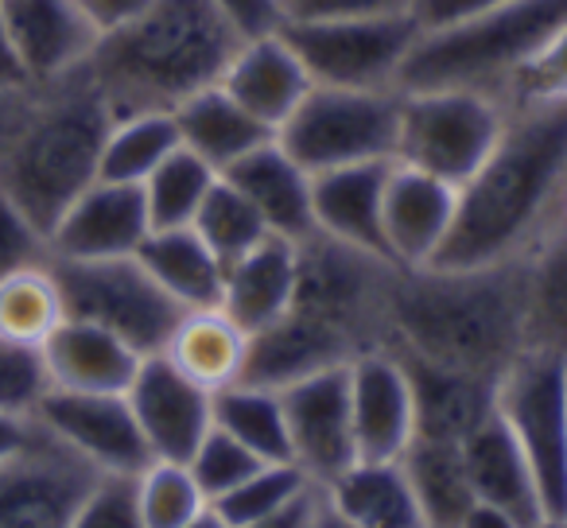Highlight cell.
I'll return each instance as SVG.
<instances>
[{"label":"cell","mask_w":567,"mask_h":528,"mask_svg":"<svg viewBox=\"0 0 567 528\" xmlns=\"http://www.w3.org/2000/svg\"><path fill=\"white\" fill-rule=\"evenodd\" d=\"M567 195V102L513 110L494 152L458 187L455 226L432 265L478 269L525 260Z\"/></svg>","instance_id":"obj_1"},{"label":"cell","mask_w":567,"mask_h":528,"mask_svg":"<svg viewBox=\"0 0 567 528\" xmlns=\"http://www.w3.org/2000/svg\"><path fill=\"white\" fill-rule=\"evenodd\" d=\"M385 346L427 365L502 381L528 350L525 260L478 269H396Z\"/></svg>","instance_id":"obj_2"},{"label":"cell","mask_w":567,"mask_h":528,"mask_svg":"<svg viewBox=\"0 0 567 528\" xmlns=\"http://www.w3.org/2000/svg\"><path fill=\"white\" fill-rule=\"evenodd\" d=\"M113 110L86 66L0 94V195L43 234L97 179Z\"/></svg>","instance_id":"obj_3"},{"label":"cell","mask_w":567,"mask_h":528,"mask_svg":"<svg viewBox=\"0 0 567 528\" xmlns=\"http://www.w3.org/2000/svg\"><path fill=\"white\" fill-rule=\"evenodd\" d=\"M245 28L221 0H152L136 20L97 40L86 74L113 117L172 113L226 74Z\"/></svg>","instance_id":"obj_4"},{"label":"cell","mask_w":567,"mask_h":528,"mask_svg":"<svg viewBox=\"0 0 567 528\" xmlns=\"http://www.w3.org/2000/svg\"><path fill=\"white\" fill-rule=\"evenodd\" d=\"M567 20V0H509L443 28H424L401 90H478L502 97L509 79Z\"/></svg>","instance_id":"obj_5"},{"label":"cell","mask_w":567,"mask_h":528,"mask_svg":"<svg viewBox=\"0 0 567 528\" xmlns=\"http://www.w3.org/2000/svg\"><path fill=\"white\" fill-rule=\"evenodd\" d=\"M393 280V260L311 234L296 241V292L288 311L327 331L350 358H362L389 342Z\"/></svg>","instance_id":"obj_6"},{"label":"cell","mask_w":567,"mask_h":528,"mask_svg":"<svg viewBox=\"0 0 567 528\" xmlns=\"http://www.w3.org/2000/svg\"><path fill=\"white\" fill-rule=\"evenodd\" d=\"M401 125V90L311 86L300 110L276 128V141L303 172L350 164H389Z\"/></svg>","instance_id":"obj_7"},{"label":"cell","mask_w":567,"mask_h":528,"mask_svg":"<svg viewBox=\"0 0 567 528\" xmlns=\"http://www.w3.org/2000/svg\"><path fill=\"white\" fill-rule=\"evenodd\" d=\"M505 117V105L478 90H401L393 159L463 187L494 152Z\"/></svg>","instance_id":"obj_8"},{"label":"cell","mask_w":567,"mask_h":528,"mask_svg":"<svg viewBox=\"0 0 567 528\" xmlns=\"http://www.w3.org/2000/svg\"><path fill=\"white\" fill-rule=\"evenodd\" d=\"M494 412L533 470L544 517H567V358L525 350L497 381Z\"/></svg>","instance_id":"obj_9"},{"label":"cell","mask_w":567,"mask_h":528,"mask_svg":"<svg viewBox=\"0 0 567 528\" xmlns=\"http://www.w3.org/2000/svg\"><path fill=\"white\" fill-rule=\"evenodd\" d=\"M51 272L63 292L71 319H86L125 339L136 354H164L167 339L179 327L183 308L152 280L141 257L110 260H55Z\"/></svg>","instance_id":"obj_10"},{"label":"cell","mask_w":567,"mask_h":528,"mask_svg":"<svg viewBox=\"0 0 567 528\" xmlns=\"http://www.w3.org/2000/svg\"><path fill=\"white\" fill-rule=\"evenodd\" d=\"M316 86L401 90V71L424 24L416 12L365 20H280Z\"/></svg>","instance_id":"obj_11"},{"label":"cell","mask_w":567,"mask_h":528,"mask_svg":"<svg viewBox=\"0 0 567 528\" xmlns=\"http://www.w3.org/2000/svg\"><path fill=\"white\" fill-rule=\"evenodd\" d=\"M102 474L35 420V432L0 463V528H71Z\"/></svg>","instance_id":"obj_12"},{"label":"cell","mask_w":567,"mask_h":528,"mask_svg":"<svg viewBox=\"0 0 567 528\" xmlns=\"http://www.w3.org/2000/svg\"><path fill=\"white\" fill-rule=\"evenodd\" d=\"M288 447L292 463L311 486H331L342 470L358 463L354 420H350V377L347 365L319 370L280 389Z\"/></svg>","instance_id":"obj_13"},{"label":"cell","mask_w":567,"mask_h":528,"mask_svg":"<svg viewBox=\"0 0 567 528\" xmlns=\"http://www.w3.org/2000/svg\"><path fill=\"white\" fill-rule=\"evenodd\" d=\"M35 420L59 443L82 455L97 474L136 478L152 463V451L141 435L125 393H63L51 389L35 408Z\"/></svg>","instance_id":"obj_14"},{"label":"cell","mask_w":567,"mask_h":528,"mask_svg":"<svg viewBox=\"0 0 567 528\" xmlns=\"http://www.w3.org/2000/svg\"><path fill=\"white\" fill-rule=\"evenodd\" d=\"M125 396L152 458L187 463L203 435L214 427V393L195 385L164 354L144 358Z\"/></svg>","instance_id":"obj_15"},{"label":"cell","mask_w":567,"mask_h":528,"mask_svg":"<svg viewBox=\"0 0 567 528\" xmlns=\"http://www.w3.org/2000/svg\"><path fill=\"white\" fill-rule=\"evenodd\" d=\"M354 447L365 463H401L416 439V401L404 362L389 346L347 365Z\"/></svg>","instance_id":"obj_16"},{"label":"cell","mask_w":567,"mask_h":528,"mask_svg":"<svg viewBox=\"0 0 567 528\" xmlns=\"http://www.w3.org/2000/svg\"><path fill=\"white\" fill-rule=\"evenodd\" d=\"M148 234L144 190L133 183L94 179L51 226L48 241L55 260H110L136 257Z\"/></svg>","instance_id":"obj_17"},{"label":"cell","mask_w":567,"mask_h":528,"mask_svg":"<svg viewBox=\"0 0 567 528\" xmlns=\"http://www.w3.org/2000/svg\"><path fill=\"white\" fill-rule=\"evenodd\" d=\"M455 206L458 187L396 159L389 164L385 195H381V234L396 269H424L440 257L455 226Z\"/></svg>","instance_id":"obj_18"},{"label":"cell","mask_w":567,"mask_h":528,"mask_svg":"<svg viewBox=\"0 0 567 528\" xmlns=\"http://www.w3.org/2000/svg\"><path fill=\"white\" fill-rule=\"evenodd\" d=\"M221 86L245 113H252L260 125L276 133L300 110L316 82L303 66L300 51L288 43V35L280 28H268V32H252L237 43L234 59L221 74Z\"/></svg>","instance_id":"obj_19"},{"label":"cell","mask_w":567,"mask_h":528,"mask_svg":"<svg viewBox=\"0 0 567 528\" xmlns=\"http://www.w3.org/2000/svg\"><path fill=\"white\" fill-rule=\"evenodd\" d=\"M0 12L32 82L82 71L102 40L79 0H0Z\"/></svg>","instance_id":"obj_20"},{"label":"cell","mask_w":567,"mask_h":528,"mask_svg":"<svg viewBox=\"0 0 567 528\" xmlns=\"http://www.w3.org/2000/svg\"><path fill=\"white\" fill-rule=\"evenodd\" d=\"M40 350L51 389L63 393H128L144 362V354H136L125 339L71 315L51 331Z\"/></svg>","instance_id":"obj_21"},{"label":"cell","mask_w":567,"mask_h":528,"mask_svg":"<svg viewBox=\"0 0 567 528\" xmlns=\"http://www.w3.org/2000/svg\"><path fill=\"white\" fill-rule=\"evenodd\" d=\"M221 179L234 183L249 206L260 214L265 229L272 237H288V241H303L316 234V218H311V172H303L280 141H265L237 159Z\"/></svg>","instance_id":"obj_22"},{"label":"cell","mask_w":567,"mask_h":528,"mask_svg":"<svg viewBox=\"0 0 567 528\" xmlns=\"http://www.w3.org/2000/svg\"><path fill=\"white\" fill-rule=\"evenodd\" d=\"M389 164H350L311 175L316 234L389 260L385 234H381V195H385Z\"/></svg>","instance_id":"obj_23"},{"label":"cell","mask_w":567,"mask_h":528,"mask_svg":"<svg viewBox=\"0 0 567 528\" xmlns=\"http://www.w3.org/2000/svg\"><path fill=\"white\" fill-rule=\"evenodd\" d=\"M292 292H296V241L268 234L260 245H252L249 252H241V257L226 265V284H221L218 308L245 334H257L292 308Z\"/></svg>","instance_id":"obj_24"},{"label":"cell","mask_w":567,"mask_h":528,"mask_svg":"<svg viewBox=\"0 0 567 528\" xmlns=\"http://www.w3.org/2000/svg\"><path fill=\"white\" fill-rule=\"evenodd\" d=\"M458 447H463V463H466V478H471V489H474V501L513 513L520 525H536V520L544 517L540 489H536L533 470H528L520 447L513 443L509 427L497 420V412L486 424L474 427Z\"/></svg>","instance_id":"obj_25"},{"label":"cell","mask_w":567,"mask_h":528,"mask_svg":"<svg viewBox=\"0 0 567 528\" xmlns=\"http://www.w3.org/2000/svg\"><path fill=\"white\" fill-rule=\"evenodd\" d=\"M409 370L412 401H416V439L463 443L478 424L494 416L497 381L471 377V373L427 365L416 358L396 354Z\"/></svg>","instance_id":"obj_26"},{"label":"cell","mask_w":567,"mask_h":528,"mask_svg":"<svg viewBox=\"0 0 567 528\" xmlns=\"http://www.w3.org/2000/svg\"><path fill=\"white\" fill-rule=\"evenodd\" d=\"M175 128H179V144L195 152L203 164L214 172H229L241 156H249L257 144L272 141V128L260 125L252 113H245L234 97L226 94L221 82L190 94L183 105H175Z\"/></svg>","instance_id":"obj_27"},{"label":"cell","mask_w":567,"mask_h":528,"mask_svg":"<svg viewBox=\"0 0 567 528\" xmlns=\"http://www.w3.org/2000/svg\"><path fill=\"white\" fill-rule=\"evenodd\" d=\"M319 494H323L327 509H334L354 528H427L424 509H420L401 463L358 458Z\"/></svg>","instance_id":"obj_28"},{"label":"cell","mask_w":567,"mask_h":528,"mask_svg":"<svg viewBox=\"0 0 567 528\" xmlns=\"http://www.w3.org/2000/svg\"><path fill=\"white\" fill-rule=\"evenodd\" d=\"M141 265L152 272L159 288L179 303L183 311H203L221 303L226 265L210 252V245L190 226L183 229H152L136 249Z\"/></svg>","instance_id":"obj_29"},{"label":"cell","mask_w":567,"mask_h":528,"mask_svg":"<svg viewBox=\"0 0 567 528\" xmlns=\"http://www.w3.org/2000/svg\"><path fill=\"white\" fill-rule=\"evenodd\" d=\"M245 350H249V334L221 308H203L183 311L179 327L164 346V358L179 373H187L195 385L218 393V389L241 381Z\"/></svg>","instance_id":"obj_30"},{"label":"cell","mask_w":567,"mask_h":528,"mask_svg":"<svg viewBox=\"0 0 567 528\" xmlns=\"http://www.w3.org/2000/svg\"><path fill=\"white\" fill-rule=\"evenodd\" d=\"M528 350L567 358V221H556L525 257Z\"/></svg>","instance_id":"obj_31"},{"label":"cell","mask_w":567,"mask_h":528,"mask_svg":"<svg viewBox=\"0 0 567 528\" xmlns=\"http://www.w3.org/2000/svg\"><path fill=\"white\" fill-rule=\"evenodd\" d=\"M401 466L409 474V486L416 494L420 509H424L427 528H458V520L474 505L463 447L443 439H412Z\"/></svg>","instance_id":"obj_32"},{"label":"cell","mask_w":567,"mask_h":528,"mask_svg":"<svg viewBox=\"0 0 567 528\" xmlns=\"http://www.w3.org/2000/svg\"><path fill=\"white\" fill-rule=\"evenodd\" d=\"M214 427L234 435L241 447H249L265 463H292L280 389L249 385V381L218 389L214 393Z\"/></svg>","instance_id":"obj_33"},{"label":"cell","mask_w":567,"mask_h":528,"mask_svg":"<svg viewBox=\"0 0 567 528\" xmlns=\"http://www.w3.org/2000/svg\"><path fill=\"white\" fill-rule=\"evenodd\" d=\"M179 148V128H175V113L164 110H144L113 117L110 133L102 144V164H97V179L110 183H133L141 187L172 152Z\"/></svg>","instance_id":"obj_34"},{"label":"cell","mask_w":567,"mask_h":528,"mask_svg":"<svg viewBox=\"0 0 567 528\" xmlns=\"http://www.w3.org/2000/svg\"><path fill=\"white\" fill-rule=\"evenodd\" d=\"M63 319V292L51 265H35L0 280V339L4 342L43 346Z\"/></svg>","instance_id":"obj_35"},{"label":"cell","mask_w":567,"mask_h":528,"mask_svg":"<svg viewBox=\"0 0 567 528\" xmlns=\"http://www.w3.org/2000/svg\"><path fill=\"white\" fill-rule=\"evenodd\" d=\"M218 183V172L210 164L179 148L141 183L144 190V206H148V221L152 229H183L195 221L203 198L210 195V187Z\"/></svg>","instance_id":"obj_36"},{"label":"cell","mask_w":567,"mask_h":528,"mask_svg":"<svg viewBox=\"0 0 567 528\" xmlns=\"http://www.w3.org/2000/svg\"><path fill=\"white\" fill-rule=\"evenodd\" d=\"M190 229L210 245V252L221 265L237 260L241 252H249L252 245H260L268 237L265 221H260V214L249 206V198H245L234 183L221 179V175L210 187V195L203 198Z\"/></svg>","instance_id":"obj_37"},{"label":"cell","mask_w":567,"mask_h":528,"mask_svg":"<svg viewBox=\"0 0 567 528\" xmlns=\"http://www.w3.org/2000/svg\"><path fill=\"white\" fill-rule=\"evenodd\" d=\"M308 478L296 463H265L257 474L241 482L234 494H226L221 501H214L210 509L226 520L229 528H245V525H257V520H268L276 513H284L288 505H296L303 494H311Z\"/></svg>","instance_id":"obj_38"},{"label":"cell","mask_w":567,"mask_h":528,"mask_svg":"<svg viewBox=\"0 0 567 528\" xmlns=\"http://www.w3.org/2000/svg\"><path fill=\"white\" fill-rule=\"evenodd\" d=\"M136 505H141L144 528H183L206 509V497L198 494L187 463L152 458L136 474Z\"/></svg>","instance_id":"obj_39"},{"label":"cell","mask_w":567,"mask_h":528,"mask_svg":"<svg viewBox=\"0 0 567 528\" xmlns=\"http://www.w3.org/2000/svg\"><path fill=\"white\" fill-rule=\"evenodd\" d=\"M497 102L505 105V113L567 102V20L548 35V43L513 74L509 86L502 90Z\"/></svg>","instance_id":"obj_40"},{"label":"cell","mask_w":567,"mask_h":528,"mask_svg":"<svg viewBox=\"0 0 567 528\" xmlns=\"http://www.w3.org/2000/svg\"><path fill=\"white\" fill-rule=\"evenodd\" d=\"M260 466H265V458H257L249 447H241L234 435L218 432V427H210V432L203 435V443L195 447V455L187 458V470H190V478H195L198 494L206 497V505L234 494V489L241 486L249 474H257Z\"/></svg>","instance_id":"obj_41"},{"label":"cell","mask_w":567,"mask_h":528,"mask_svg":"<svg viewBox=\"0 0 567 528\" xmlns=\"http://www.w3.org/2000/svg\"><path fill=\"white\" fill-rule=\"evenodd\" d=\"M51 393L48 362L40 346L0 339V412L12 416H35L43 396Z\"/></svg>","instance_id":"obj_42"},{"label":"cell","mask_w":567,"mask_h":528,"mask_svg":"<svg viewBox=\"0 0 567 528\" xmlns=\"http://www.w3.org/2000/svg\"><path fill=\"white\" fill-rule=\"evenodd\" d=\"M35 265H51L48 234L12 198L0 195V280Z\"/></svg>","instance_id":"obj_43"},{"label":"cell","mask_w":567,"mask_h":528,"mask_svg":"<svg viewBox=\"0 0 567 528\" xmlns=\"http://www.w3.org/2000/svg\"><path fill=\"white\" fill-rule=\"evenodd\" d=\"M71 528H144L141 505H136V478L102 474Z\"/></svg>","instance_id":"obj_44"},{"label":"cell","mask_w":567,"mask_h":528,"mask_svg":"<svg viewBox=\"0 0 567 528\" xmlns=\"http://www.w3.org/2000/svg\"><path fill=\"white\" fill-rule=\"evenodd\" d=\"M280 20H365L416 12V0H276Z\"/></svg>","instance_id":"obj_45"},{"label":"cell","mask_w":567,"mask_h":528,"mask_svg":"<svg viewBox=\"0 0 567 528\" xmlns=\"http://www.w3.org/2000/svg\"><path fill=\"white\" fill-rule=\"evenodd\" d=\"M497 4H509V0H416V20L424 28H443L474 17V12L497 9Z\"/></svg>","instance_id":"obj_46"},{"label":"cell","mask_w":567,"mask_h":528,"mask_svg":"<svg viewBox=\"0 0 567 528\" xmlns=\"http://www.w3.org/2000/svg\"><path fill=\"white\" fill-rule=\"evenodd\" d=\"M79 4L90 17V24L97 28V35H105V32H117V28H125L128 20L141 17L152 0H79Z\"/></svg>","instance_id":"obj_47"},{"label":"cell","mask_w":567,"mask_h":528,"mask_svg":"<svg viewBox=\"0 0 567 528\" xmlns=\"http://www.w3.org/2000/svg\"><path fill=\"white\" fill-rule=\"evenodd\" d=\"M221 4H226L229 17L245 28V35L280 28V4H276V0H221Z\"/></svg>","instance_id":"obj_48"},{"label":"cell","mask_w":567,"mask_h":528,"mask_svg":"<svg viewBox=\"0 0 567 528\" xmlns=\"http://www.w3.org/2000/svg\"><path fill=\"white\" fill-rule=\"evenodd\" d=\"M316 505H319V489H311V494H303L300 501L288 505L284 513H276V517H268V520H257V525H245V528H311Z\"/></svg>","instance_id":"obj_49"},{"label":"cell","mask_w":567,"mask_h":528,"mask_svg":"<svg viewBox=\"0 0 567 528\" xmlns=\"http://www.w3.org/2000/svg\"><path fill=\"white\" fill-rule=\"evenodd\" d=\"M35 432V416H12V412H0V463L12 458Z\"/></svg>","instance_id":"obj_50"},{"label":"cell","mask_w":567,"mask_h":528,"mask_svg":"<svg viewBox=\"0 0 567 528\" xmlns=\"http://www.w3.org/2000/svg\"><path fill=\"white\" fill-rule=\"evenodd\" d=\"M24 82H28L24 63H20L17 48H12L9 24H4V12H0V94H4V90L24 86Z\"/></svg>","instance_id":"obj_51"},{"label":"cell","mask_w":567,"mask_h":528,"mask_svg":"<svg viewBox=\"0 0 567 528\" xmlns=\"http://www.w3.org/2000/svg\"><path fill=\"white\" fill-rule=\"evenodd\" d=\"M458 528H533V525H520L513 513L505 509H494V505H482L474 501L471 513H466L463 520H458Z\"/></svg>","instance_id":"obj_52"},{"label":"cell","mask_w":567,"mask_h":528,"mask_svg":"<svg viewBox=\"0 0 567 528\" xmlns=\"http://www.w3.org/2000/svg\"><path fill=\"white\" fill-rule=\"evenodd\" d=\"M311 528H354V525H347V520H342L339 513H334V509H327L323 494H319V505H316V520H311Z\"/></svg>","instance_id":"obj_53"},{"label":"cell","mask_w":567,"mask_h":528,"mask_svg":"<svg viewBox=\"0 0 567 528\" xmlns=\"http://www.w3.org/2000/svg\"><path fill=\"white\" fill-rule=\"evenodd\" d=\"M183 528H229V525H226V520L218 517V513L210 509V505H206V509L198 513V517H190V520H187V525H183Z\"/></svg>","instance_id":"obj_54"},{"label":"cell","mask_w":567,"mask_h":528,"mask_svg":"<svg viewBox=\"0 0 567 528\" xmlns=\"http://www.w3.org/2000/svg\"><path fill=\"white\" fill-rule=\"evenodd\" d=\"M533 528H567V517H540Z\"/></svg>","instance_id":"obj_55"},{"label":"cell","mask_w":567,"mask_h":528,"mask_svg":"<svg viewBox=\"0 0 567 528\" xmlns=\"http://www.w3.org/2000/svg\"><path fill=\"white\" fill-rule=\"evenodd\" d=\"M559 221H567V195H564V210H559Z\"/></svg>","instance_id":"obj_56"}]
</instances>
